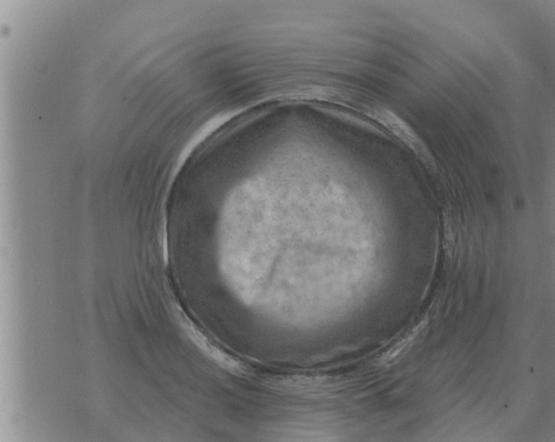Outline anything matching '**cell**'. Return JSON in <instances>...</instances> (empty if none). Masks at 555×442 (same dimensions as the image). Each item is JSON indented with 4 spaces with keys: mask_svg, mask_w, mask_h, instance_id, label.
Here are the masks:
<instances>
[{
    "mask_svg": "<svg viewBox=\"0 0 555 442\" xmlns=\"http://www.w3.org/2000/svg\"><path fill=\"white\" fill-rule=\"evenodd\" d=\"M418 332L419 331L414 330L412 332H410L408 335L406 336L405 338L401 339L400 342L396 344L395 346L393 347L392 349H391L389 352L386 354L385 357H384V361H390V360L394 359L396 356H398L400 353L402 352V350L404 349V348H406L407 345L416 337V335L418 333Z\"/></svg>",
    "mask_w": 555,
    "mask_h": 442,
    "instance_id": "obj_1",
    "label": "cell"
}]
</instances>
